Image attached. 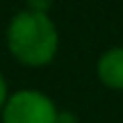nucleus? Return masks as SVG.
I'll return each instance as SVG.
<instances>
[{
    "label": "nucleus",
    "mask_w": 123,
    "mask_h": 123,
    "mask_svg": "<svg viewBox=\"0 0 123 123\" xmlns=\"http://www.w3.org/2000/svg\"><path fill=\"white\" fill-rule=\"evenodd\" d=\"M57 114L55 103L37 89H21L12 93L0 112L2 123H57Z\"/></svg>",
    "instance_id": "2"
},
{
    "label": "nucleus",
    "mask_w": 123,
    "mask_h": 123,
    "mask_svg": "<svg viewBox=\"0 0 123 123\" xmlns=\"http://www.w3.org/2000/svg\"><path fill=\"white\" fill-rule=\"evenodd\" d=\"M7 98H9V93H7V82H5L2 73H0V112H2L5 103H7Z\"/></svg>",
    "instance_id": "5"
},
{
    "label": "nucleus",
    "mask_w": 123,
    "mask_h": 123,
    "mask_svg": "<svg viewBox=\"0 0 123 123\" xmlns=\"http://www.w3.org/2000/svg\"><path fill=\"white\" fill-rule=\"evenodd\" d=\"M57 123H78V119H75V114H71V112H59Z\"/></svg>",
    "instance_id": "6"
},
{
    "label": "nucleus",
    "mask_w": 123,
    "mask_h": 123,
    "mask_svg": "<svg viewBox=\"0 0 123 123\" xmlns=\"http://www.w3.org/2000/svg\"><path fill=\"white\" fill-rule=\"evenodd\" d=\"M9 53L25 66H46L55 59L59 34L48 14L23 9L12 18L7 30Z\"/></svg>",
    "instance_id": "1"
},
{
    "label": "nucleus",
    "mask_w": 123,
    "mask_h": 123,
    "mask_svg": "<svg viewBox=\"0 0 123 123\" xmlns=\"http://www.w3.org/2000/svg\"><path fill=\"white\" fill-rule=\"evenodd\" d=\"M27 5H30V12L48 14V9H50V5H53V0H27Z\"/></svg>",
    "instance_id": "4"
},
{
    "label": "nucleus",
    "mask_w": 123,
    "mask_h": 123,
    "mask_svg": "<svg viewBox=\"0 0 123 123\" xmlns=\"http://www.w3.org/2000/svg\"><path fill=\"white\" fill-rule=\"evenodd\" d=\"M98 78L110 89H123V48H110L98 59Z\"/></svg>",
    "instance_id": "3"
}]
</instances>
